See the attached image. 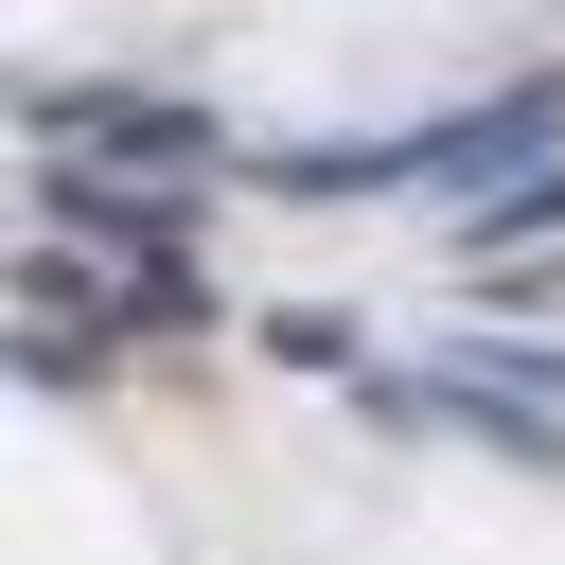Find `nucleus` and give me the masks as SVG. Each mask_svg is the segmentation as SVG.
Wrapping results in <instances>:
<instances>
[{
    "mask_svg": "<svg viewBox=\"0 0 565 565\" xmlns=\"http://www.w3.org/2000/svg\"><path fill=\"white\" fill-rule=\"evenodd\" d=\"M35 124H53L71 177H194V159H212V124H194V106H141V88H53Z\"/></svg>",
    "mask_w": 565,
    "mask_h": 565,
    "instance_id": "1",
    "label": "nucleus"
}]
</instances>
